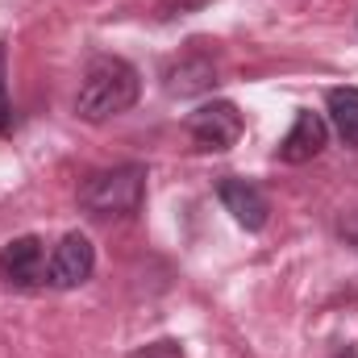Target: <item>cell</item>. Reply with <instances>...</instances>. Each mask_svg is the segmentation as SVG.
Returning a JSON list of instances; mask_svg holds the SVG:
<instances>
[{"label": "cell", "mask_w": 358, "mask_h": 358, "mask_svg": "<svg viewBox=\"0 0 358 358\" xmlns=\"http://www.w3.org/2000/svg\"><path fill=\"white\" fill-rule=\"evenodd\" d=\"M142 96V76L138 67H129L125 59H113V55H100L92 59V67L84 71V84H80V96H76V113L100 125L108 117H121L138 104Z\"/></svg>", "instance_id": "6da1fadb"}, {"label": "cell", "mask_w": 358, "mask_h": 358, "mask_svg": "<svg viewBox=\"0 0 358 358\" xmlns=\"http://www.w3.org/2000/svg\"><path fill=\"white\" fill-rule=\"evenodd\" d=\"M146 200V167L121 163L108 171H92L80 183V208L92 217H134Z\"/></svg>", "instance_id": "7a4b0ae2"}, {"label": "cell", "mask_w": 358, "mask_h": 358, "mask_svg": "<svg viewBox=\"0 0 358 358\" xmlns=\"http://www.w3.org/2000/svg\"><path fill=\"white\" fill-rule=\"evenodd\" d=\"M187 134L200 150H229L238 138H242V113L234 100H213V104H200L192 117H187Z\"/></svg>", "instance_id": "3957f363"}, {"label": "cell", "mask_w": 358, "mask_h": 358, "mask_svg": "<svg viewBox=\"0 0 358 358\" xmlns=\"http://www.w3.org/2000/svg\"><path fill=\"white\" fill-rule=\"evenodd\" d=\"M0 279L13 283V287H42L46 283V246H42V238H34V234L13 238L0 250Z\"/></svg>", "instance_id": "277c9868"}, {"label": "cell", "mask_w": 358, "mask_h": 358, "mask_svg": "<svg viewBox=\"0 0 358 358\" xmlns=\"http://www.w3.org/2000/svg\"><path fill=\"white\" fill-rule=\"evenodd\" d=\"M92 271H96V246H92L84 234H67L59 246H55V255H50V267H46V283H55V287H80V283H88Z\"/></svg>", "instance_id": "5b68a950"}, {"label": "cell", "mask_w": 358, "mask_h": 358, "mask_svg": "<svg viewBox=\"0 0 358 358\" xmlns=\"http://www.w3.org/2000/svg\"><path fill=\"white\" fill-rule=\"evenodd\" d=\"M217 196H221V204H225V213H234V221L242 225V229H263L271 217V204H267V192L255 183V179H242V176H225L221 179V187H217Z\"/></svg>", "instance_id": "8992f818"}, {"label": "cell", "mask_w": 358, "mask_h": 358, "mask_svg": "<svg viewBox=\"0 0 358 358\" xmlns=\"http://www.w3.org/2000/svg\"><path fill=\"white\" fill-rule=\"evenodd\" d=\"M325 138H329L325 117H321V113H313V108H300V113H296V121H292V129H287V138L279 142V159H283V163H292V167L313 163V159L325 150Z\"/></svg>", "instance_id": "52a82bcc"}, {"label": "cell", "mask_w": 358, "mask_h": 358, "mask_svg": "<svg viewBox=\"0 0 358 358\" xmlns=\"http://www.w3.org/2000/svg\"><path fill=\"white\" fill-rule=\"evenodd\" d=\"M217 84V63L208 55H179L176 63L163 67V88L171 96H200Z\"/></svg>", "instance_id": "ba28073f"}, {"label": "cell", "mask_w": 358, "mask_h": 358, "mask_svg": "<svg viewBox=\"0 0 358 358\" xmlns=\"http://www.w3.org/2000/svg\"><path fill=\"white\" fill-rule=\"evenodd\" d=\"M329 121L346 146H358V88L329 92Z\"/></svg>", "instance_id": "9c48e42d"}, {"label": "cell", "mask_w": 358, "mask_h": 358, "mask_svg": "<svg viewBox=\"0 0 358 358\" xmlns=\"http://www.w3.org/2000/svg\"><path fill=\"white\" fill-rule=\"evenodd\" d=\"M8 50L0 42V134H13V100H8Z\"/></svg>", "instance_id": "30bf717a"}, {"label": "cell", "mask_w": 358, "mask_h": 358, "mask_svg": "<svg viewBox=\"0 0 358 358\" xmlns=\"http://www.w3.org/2000/svg\"><path fill=\"white\" fill-rule=\"evenodd\" d=\"M125 358H183V342L179 338H159V342L138 346L134 355H125Z\"/></svg>", "instance_id": "8fae6325"}]
</instances>
